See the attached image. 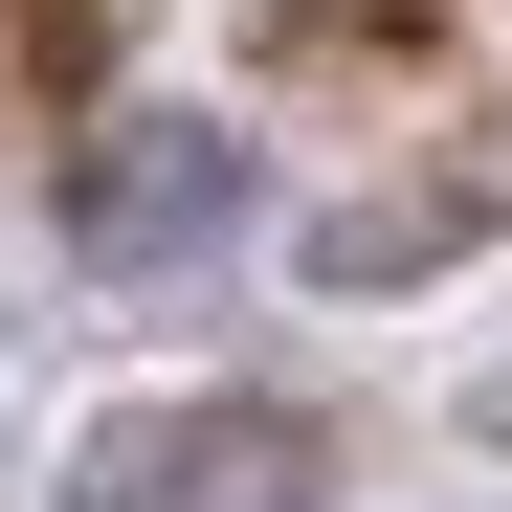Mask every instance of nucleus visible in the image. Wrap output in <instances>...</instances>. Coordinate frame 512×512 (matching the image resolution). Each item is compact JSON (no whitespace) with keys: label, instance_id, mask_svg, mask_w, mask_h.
<instances>
[{"label":"nucleus","instance_id":"1","mask_svg":"<svg viewBox=\"0 0 512 512\" xmlns=\"http://www.w3.org/2000/svg\"><path fill=\"white\" fill-rule=\"evenodd\" d=\"M67 223H90V268H201V245L245 223V156L201 112H134V134L67 156Z\"/></svg>","mask_w":512,"mask_h":512},{"label":"nucleus","instance_id":"2","mask_svg":"<svg viewBox=\"0 0 512 512\" xmlns=\"http://www.w3.org/2000/svg\"><path fill=\"white\" fill-rule=\"evenodd\" d=\"M90 512H312V423L290 401H179V423H112Z\"/></svg>","mask_w":512,"mask_h":512}]
</instances>
